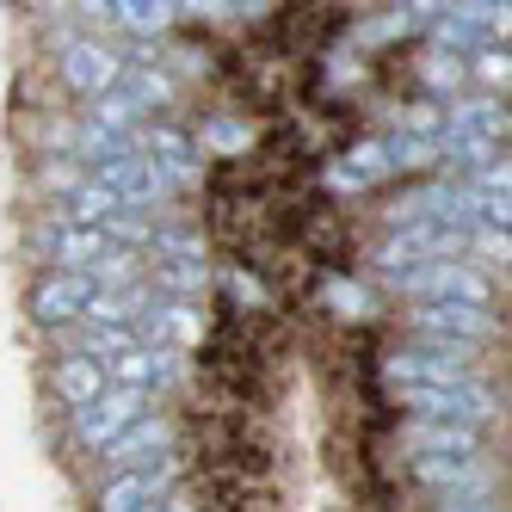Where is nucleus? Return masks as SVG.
Segmentation results:
<instances>
[{
  "instance_id": "obj_1",
  "label": "nucleus",
  "mask_w": 512,
  "mask_h": 512,
  "mask_svg": "<svg viewBox=\"0 0 512 512\" xmlns=\"http://www.w3.org/2000/svg\"><path fill=\"white\" fill-rule=\"evenodd\" d=\"M50 81L62 93H75L81 105H93L99 93H112L124 81V50L105 44L99 31H81V25H62L56 31V50H50Z\"/></svg>"
},
{
  "instance_id": "obj_2",
  "label": "nucleus",
  "mask_w": 512,
  "mask_h": 512,
  "mask_svg": "<svg viewBox=\"0 0 512 512\" xmlns=\"http://www.w3.org/2000/svg\"><path fill=\"white\" fill-rule=\"evenodd\" d=\"M377 364H383L389 389H457V383L482 377V352L438 346V340H395Z\"/></svg>"
},
{
  "instance_id": "obj_3",
  "label": "nucleus",
  "mask_w": 512,
  "mask_h": 512,
  "mask_svg": "<svg viewBox=\"0 0 512 512\" xmlns=\"http://www.w3.org/2000/svg\"><path fill=\"white\" fill-rule=\"evenodd\" d=\"M401 303H457V309H494V278L475 260H426L414 272L389 278Z\"/></svg>"
},
{
  "instance_id": "obj_4",
  "label": "nucleus",
  "mask_w": 512,
  "mask_h": 512,
  "mask_svg": "<svg viewBox=\"0 0 512 512\" xmlns=\"http://www.w3.org/2000/svg\"><path fill=\"white\" fill-rule=\"evenodd\" d=\"M401 340H438V346L488 352L500 340V315L494 309H457V303H408L401 309Z\"/></svg>"
},
{
  "instance_id": "obj_5",
  "label": "nucleus",
  "mask_w": 512,
  "mask_h": 512,
  "mask_svg": "<svg viewBox=\"0 0 512 512\" xmlns=\"http://www.w3.org/2000/svg\"><path fill=\"white\" fill-rule=\"evenodd\" d=\"M426 44L445 50V56H475L506 38V7H494V0H463V7H426Z\"/></svg>"
},
{
  "instance_id": "obj_6",
  "label": "nucleus",
  "mask_w": 512,
  "mask_h": 512,
  "mask_svg": "<svg viewBox=\"0 0 512 512\" xmlns=\"http://www.w3.org/2000/svg\"><path fill=\"white\" fill-rule=\"evenodd\" d=\"M149 408H161V401L149 395H136V389H118V383H105V395H93L87 408L68 414V451H81V457H99L105 445H112L118 432H130Z\"/></svg>"
},
{
  "instance_id": "obj_7",
  "label": "nucleus",
  "mask_w": 512,
  "mask_h": 512,
  "mask_svg": "<svg viewBox=\"0 0 512 512\" xmlns=\"http://www.w3.org/2000/svg\"><path fill=\"white\" fill-rule=\"evenodd\" d=\"M87 303H93V278L87 272H38L31 290H25V309H31V321H38L44 334H68V327H81Z\"/></svg>"
},
{
  "instance_id": "obj_8",
  "label": "nucleus",
  "mask_w": 512,
  "mask_h": 512,
  "mask_svg": "<svg viewBox=\"0 0 512 512\" xmlns=\"http://www.w3.org/2000/svg\"><path fill=\"white\" fill-rule=\"evenodd\" d=\"M105 377H112L118 389H136V395H149V401H167L192 383V358L186 352H161V346H136L124 352L118 364H105Z\"/></svg>"
},
{
  "instance_id": "obj_9",
  "label": "nucleus",
  "mask_w": 512,
  "mask_h": 512,
  "mask_svg": "<svg viewBox=\"0 0 512 512\" xmlns=\"http://www.w3.org/2000/svg\"><path fill=\"white\" fill-rule=\"evenodd\" d=\"M315 179L327 192H340V198H364V192H377V186H389V161H383V136H352L346 149H334L321 167H315Z\"/></svg>"
},
{
  "instance_id": "obj_10",
  "label": "nucleus",
  "mask_w": 512,
  "mask_h": 512,
  "mask_svg": "<svg viewBox=\"0 0 512 512\" xmlns=\"http://www.w3.org/2000/svg\"><path fill=\"white\" fill-rule=\"evenodd\" d=\"M173 445H179V420H173V408H149L130 432H118L93 463H99V475H118V469H142V463L167 457Z\"/></svg>"
},
{
  "instance_id": "obj_11",
  "label": "nucleus",
  "mask_w": 512,
  "mask_h": 512,
  "mask_svg": "<svg viewBox=\"0 0 512 512\" xmlns=\"http://www.w3.org/2000/svg\"><path fill=\"white\" fill-rule=\"evenodd\" d=\"M210 334V315L198 303H167V297H149V309H142L136 321V346H161V352H198Z\"/></svg>"
},
{
  "instance_id": "obj_12",
  "label": "nucleus",
  "mask_w": 512,
  "mask_h": 512,
  "mask_svg": "<svg viewBox=\"0 0 512 512\" xmlns=\"http://www.w3.org/2000/svg\"><path fill=\"white\" fill-rule=\"evenodd\" d=\"M395 457H488V432L438 426V420H395Z\"/></svg>"
},
{
  "instance_id": "obj_13",
  "label": "nucleus",
  "mask_w": 512,
  "mask_h": 512,
  "mask_svg": "<svg viewBox=\"0 0 512 512\" xmlns=\"http://www.w3.org/2000/svg\"><path fill=\"white\" fill-rule=\"evenodd\" d=\"M192 142H198L210 161H247L253 142H260V124H253L247 112H235V105H223V112L192 118Z\"/></svg>"
},
{
  "instance_id": "obj_14",
  "label": "nucleus",
  "mask_w": 512,
  "mask_h": 512,
  "mask_svg": "<svg viewBox=\"0 0 512 512\" xmlns=\"http://www.w3.org/2000/svg\"><path fill=\"white\" fill-rule=\"evenodd\" d=\"M44 383H50V395H56V408L62 414H75V408H87L93 395H105V364H93V358H81V352H56L50 364H44Z\"/></svg>"
},
{
  "instance_id": "obj_15",
  "label": "nucleus",
  "mask_w": 512,
  "mask_h": 512,
  "mask_svg": "<svg viewBox=\"0 0 512 512\" xmlns=\"http://www.w3.org/2000/svg\"><path fill=\"white\" fill-rule=\"evenodd\" d=\"M438 136H451V142H506V99H494V93L451 99Z\"/></svg>"
},
{
  "instance_id": "obj_16",
  "label": "nucleus",
  "mask_w": 512,
  "mask_h": 512,
  "mask_svg": "<svg viewBox=\"0 0 512 512\" xmlns=\"http://www.w3.org/2000/svg\"><path fill=\"white\" fill-rule=\"evenodd\" d=\"M105 19V31L118 38H173L179 31V7L173 0H112V7H93Z\"/></svg>"
},
{
  "instance_id": "obj_17",
  "label": "nucleus",
  "mask_w": 512,
  "mask_h": 512,
  "mask_svg": "<svg viewBox=\"0 0 512 512\" xmlns=\"http://www.w3.org/2000/svg\"><path fill=\"white\" fill-rule=\"evenodd\" d=\"M315 309H327L334 321H352V327H371V321H377L371 290H364V284H352L346 272H327V278L315 284Z\"/></svg>"
},
{
  "instance_id": "obj_18",
  "label": "nucleus",
  "mask_w": 512,
  "mask_h": 512,
  "mask_svg": "<svg viewBox=\"0 0 512 512\" xmlns=\"http://www.w3.org/2000/svg\"><path fill=\"white\" fill-rule=\"evenodd\" d=\"M31 186L44 192L38 204H68V198L87 186V167L75 155H31Z\"/></svg>"
},
{
  "instance_id": "obj_19",
  "label": "nucleus",
  "mask_w": 512,
  "mask_h": 512,
  "mask_svg": "<svg viewBox=\"0 0 512 512\" xmlns=\"http://www.w3.org/2000/svg\"><path fill=\"white\" fill-rule=\"evenodd\" d=\"M81 124H87V130H99V136H124V142H136V130L149 124V118H142L136 105L112 87V93H99L93 105H81Z\"/></svg>"
},
{
  "instance_id": "obj_20",
  "label": "nucleus",
  "mask_w": 512,
  "mask_h": 512,
  "mask_svg": "<svg viewBox=\"0 0 512 512\" xmlns=\"http://www.w3.org/2000/svg\"><path fill=\"white\" fill-rule=\"evenodd\" d=\"M469 81H488V87L500 81V87H506V44L475 50V56H469Z\"/></svg>"
},
{
  "instance_id": "obj_21",
  "label": "nucleus",
  "mask_w": 512,
  "mask_h": 512,
  "mask_svg": "<svg viewBox=\"0 0 512 512\" xmlns=\"http://www.w3.org/2000/svg\"><path fill=\"white\" fill-rule=\"evenodd\" d=\"M426 512H500V500H445V506H426Z\"/></svg>"
},
{
  "instance_id": "obj_22",
  "label": "nucleus",
  "mask_w": 512,
  "mask_h": 512,
  "mask_svg": "<svg viewBox=\"0 0 512 512\" xmlns=\"http://www.w3.org/2000/svg\"><path fill=\"white\" fill-rule=\"evenodd\" d=\"M142 512H167V500H161V506H142Z\"/></svg>"
}]
</instances>
